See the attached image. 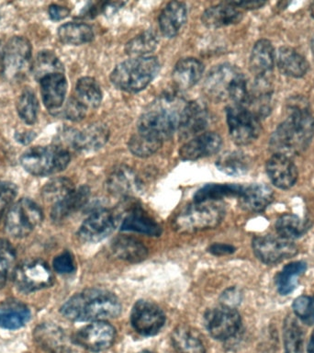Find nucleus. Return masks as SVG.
<instances>
[{
    "instance_id": "obj_1",
    "label": "nucleus",
    "mask_w": 314,
    "mask_h": 353,
    "mask_svg": "<svg viewBox=\"0 0 314 353\" xmlns=\"http://www.w3.org/2000/svg\"><path fill=\"white\" fill-rule=\"evenodd\" d=\"M288 117L277 127L269 141L273 154L291 157L303 153L314 135V118L308 107L293 101L288 108Z\"/></svg>"
},
{
    "instance_id": "obj_2",
    "label": "nucleus",
    "mask_w": 314,
    "mask_h": 353,
    "mask_svg": "<svg viewBox=\"0 0 314 353\" xmlns=\"http://www.w3.org/2000/svg\"><path fill=\"white\" fill-rule=\"evenodd\" d=\"M120 300L106 290L87 289L74 294L61 307V313L72 321H104L121 314Z\"/></svg>"
},
{
    "instance_id": "obj_3",
    "label": "nucleus",
    "mask_w": 314,
    "mask_h": 353,
    "mask_svg": "<svg viewBox=\"0 0 314 353\" xmlns=\"http://www.w3.org/2000/svg\"><path fill=\"white\" fill-rule=\"evenodd\" d=\"M185 105H182L180 98L175 94L160 97L140 116L138 132L162 143L169 139L178 129Z\"/></svg>"
},
{
    "instance_id": "obj_4",
    "label": "nucleus",
    "mask_w": 314,
    "mask_h": 353,
    "mask_svg": "<svg viewBox=\"0 0 314 353\" xmlns=\"http://www.w3.org/2000/svg\"><path fill=\"white\" fill-rule=\"evenodd\" d=\"M206 92L218 99H231L247 107L250 98L247 77L236 66L223 63L212 68L204 84Z\"/></svg>"
},
{
    "instance_id": "obj_5",
    "label": "nucleus",
    "mask_w": 314,
    "mask_h": 353,
    "mask_svg": "<svg viewBox=\"0 0 314 353\" xmlns=\"http://www.w3.org/2000/svg\"><path fill=\"white\" fill-rule=\"evenodd\" d=\"M159 70L156 57H134L118 63L110 74V81L118 90L136 93L145 90L156 79Z\"/></svg>"
},
{
    "instance_id": "obj_6",
    "label": "nucleus",
    "mask_w": 314,
    "mask_h": 353,
    "mask_svg": "<svg viewBox=\"0 0 314 353\" xmlns=\"http://www.w3.org/2000/svg\"><path fill=\"white\" fill-rule=\"evenodd\" d=\"M225 207L220 201L195 203L179 212L173 221L178 233L192 234L217 228L225 216Z\"/></svg>"
},
{
    "instance_id": "obj_7",
    "label": "nucleus",
    "mask_w": 314,
    "mask_h": 353,
    "mask_svg": "<svg viewBox=\"0 0 314 353\" xmlns=\"http://www.w3.org/2000/svg\"><path fill=\"white\" fill-rule=\"evenodd\" d=\"M70 160V154L63 146H34L24 152L21 164L32 175L45 176L65 170Z\"/></svg>"
},
{
    "instance_id": "obj_8",
    "label": "nucleus",
    "mask_w": 314,
    "mask_h": 353,
    "mask_svg": "<svg viewBox=\"0 0 314 353\" xmlns=\"http://www.w3.org/2000/svg\"><path fill=\"white\" fill-rule=\"evenodd\" d=\"M43 220V210L35 201L21 199L8 210L5 221L6 231L11 236L21 239L29 236Z\"/></svg>"
},
{
    "instance_id": "obj_9",
    "label": "nucleus",
    "mask_w": 314,
    "mask_h": 353,
    "mask_svg": "<svg viewBox=\"0 0 314 353\" xmlns=\"http://www.w3.org/2000/svg\"><path fill=\"white\" fill-rule=\"evenodd\" d=\"M32 44L27 38L14 36L3 49L2 74L6 79L16 81L22 79L32 63Z\"/></svg>"
},
{
    "instance_id": "obj_10",
    "label": "nucleus",
    "mask_w": 314,
    "mask_h": 353,
    "mask_svg": "<svg viewBox=\"0 0 314 353\" xmlns=\"http://www.w3.org/2000/svg\"><path fill=\"white\" fill-rule=\"evenodd\" d=\"M226 118L229 134L236 145H250L261 134L262 127L259 118L247 108L231 105L226 109Z\"/></svg>"
},
{
    "instance_id": "obj_11",
    "label": "nucleus",
    "mask_w": 314,
    "mask_h": 353,
    "mask_svg": "<svg viewBox=\"0 0 314 353\" xmlns=\"http://www.w3.org/2000/svg\"><path fill=\"white\" fill-rule=\"evenodd\" d=\"M14 283L19 291L28 294L52 286L54 275L45 261L32 259L16 268Z\"/></svg>"
},
{
    "instance_id": "obj_12",
    "label": "nucleus",
    "mask_w": 314,
    "mask_h": 353,
    "mask_svg": "<svg viewBox=\"0 0 314 353\" xmlns=\"http://www.w3.org/2000/svg\"><path fill=\"white\" fill-rule=\"evenodd\" d=\"M207 330L218 341H228L238 334L242 319L236 308L220 305L211 309L205 314Z\"/></svg>"
},
{
    "instance_id": "obj_13",
    "label": "nucleus",
    "mask_w": 314,
    "mask_h": 353,
    "mask_svg": "<svg viewBox=\"0 0 314 353\" xmlns=\"http://www.w3.org/2000/svg\"><path fill=\"white\" fill-rule=\"evenodd\" d=\"M252 247L256 258L266 264L278 263L297 253V248L291 240L270 234L255 237Z\"/></svg>"
},
{
    "instance_id": "obj_14",
    "label": "nucleus",
    "mask_w": 314,
    "mask_h": 353,
    "mask_svg": "<svg viewBox=\"0 0 314 353\" xmlns=\"http://www.w3.org/2000/svg\"><path fill=\"white\" fill-rule=\"evenodd\" d=\"M115 328L109 323L95 321L77 331L74 336V343L93 352H103L114 343Z\"/></svg>"
},
{
    "instance_id": "obj_15",
    "label": "nucleus",
    "mask_w": 314,
    "mask_h": 353,
    "mask_svg": "<svg viewBox=\"0 0 314 353\" xmlns=\"http://www.w3.org/2000/svg\"><path fill=\"white\" fill-rule=\"evenodd\" d=\"M131 322L132 327L140 335L154 336L164 327L165 316L156 303L140 300L132 307Z\"/></svg>"
},
{
    "instance_id": "obj_16",
    "label": "nucleus",
    "mask_w": 314,
    "mask_h": 353,
    "mask_svg": "<svg viewBox=\"0 0 314 353\" xmlns=\"http://www.w3.org/2000/svg\"><path fill=\"white\" fill-rule=\"evenodd\" d=\"M110 132L105 123L90 124L82 131L65 132L66 142L74 149L84 153L98 151L109 141Z\"/></svg>"
},
{
    "instance_id": "obj_17",
    "label": "nucleus",
    "mask_w": 314,
    "mask_h": 353,
    "mask_svg": "<svg viewBox=\"0 0 314 353\" xmlns=\"http://www.w3.org/2000/svg\"><path fill=\"white\" fill-rule=\"evenodd\" d=\"M117 225V217L110 210L94 212L84 221L78 230L82 241L96 243L109 236Z\"/></svg>"
},
{
    "instance_id": "obj_18",
    "label": "nucleus",
    "mask_w": 314,
    "mask_h": 353,
    "mask_svg": "<svg viewBox=\"0 0 314 353\" xmlns=\"http://www.w3.org/2000/svg\"><path fill=\"white\" fill-rule=\"evenodd\" d=\"M209 123V110L202 101H193L185 105L178 121V134L181 139H189L201 134Z\"/></svg>"
},
{
    "instance_id": "obj_19",
    "label": "nucleus",
    "mask_w": 314,
    "mask_h": 353,
    "mask_svg": "<svg viewBox=\"0 0 314 353\" xmlns=\"http://www.w3.org/2000/svg\"><path fill=\"white\" fill-rule=\"evenodd\" d=\"M107 189L116 197L128 198L136 196L142 189L139 176L128 165H118L112 171L106 181Z\"/></svg>"
},
{
    "instance_id": "obj_20",
    "label": "nucleus",
    "mask_w": 314,
    "mask_h": 353,
    "mask_svg": "<svg viewBox=\"0 0 314 353\" xmlns=\"http://www.w3.org/2000/svg\"><path fill=\"white\" fill-rule=\"evenodd\" d=\"M222 137L216 132H204L185 143L178 152L185 161H194L218 153L222 148Z\"/></svg>"
},
{
    "instance_id": "obj_21",
    "label": "nucleus",
    "mask_w": 314,
    "mask_h": 353,
    "mask_svg": "<svg viewBox=\"0 0 314 353\" xmlns=\"http://www.w3.org/2000/svg\"><path fill=\"white\" fill-rule=\"evenodd\" d=\"M266 172L270 181L281 190H289L297 182V168L291 157L273 154L266 162Z\"/></svg>"
},
{
    "instance_id": "obj_22",
    "label": "nucleus",
    "mask_w": 314,
    "mask_h": 353,
    "mask_svg": "<svg viewBox=\"0 0 314 353\" xmlns=\"http://www.w3.org/2000/svg\"><path fill=\"white\" fill-rule=\"evenodd\" d=\"M275 62V52L271 41L261 39L256 41L251 52L250 70L255 79H271Z\"/></svg>"
},
{
    "instance_id": "obj_23",
    "label": "nucleus",
    "mask_w": 314,
    "mask_h": 353,
    "mask_svg": "<svg viewBox=\"0 0 314 353\" xmlns=\"http://www.w3.org/2000/svg\"><path fill=\"white\" fill-rule=\"evenodd\" d=\"M33 338L41 349L49 353H65L68 350V339L65 331L52 323H43L35 327Z\"/></svg>"
},
{
    "instance_id": "obj_24",
    "label": "nucleus",
    "mask_w": 314,
    "mask_h": 353,
    "mask_svg": "<svg viewBox=\"0 0 314 353\" xmlns=\"http://www.w3.org/2000/svg\"><path fill=\"white\" fill-rule=\"evenodd\" d=\"M44 105L50 110H56L65 101L67 81L63 74H49L40 81Z\"/></svg>"
},
{
    "instance_id": "obj_25",
    "label": "nucleus",
    "mask_w": 314,
    "mask_h": 353,
    "mask_svg": "<svg viewBox=\"0 0 314 353\" xmlns=\"http://www.w3.org/2000/svg\"><path fill=\"white\" fill-rule=\"evenodd\" d=\"M187 19V5L180 1L168 3L159 16V26L163 34L173 38L178 34Z\"/></svg>"
},
{
    "instance_id": "obj_26",
    "label": "nucleus",
    "mask_w": 314,
    "mask_h": 353,
    "mask_svg": "<svg viewBox=\"0 0 314 353\" xmlns=\"http://www.w3.org/2000/svg\"><path fill=\"white\" fill-rule=\"evenodd\" d=\"M242 19L241 11L229 2L209 8L201 16L204 26L213 30L239 23Z\"/></svg>"
},
{
    "instance_id": "obj_27",
    "label": "nucleus",
    "mask_w": 314,
    "mask_h": 353,
    "mask_svg": "<svg viewBox=\"0 0 314 353\" xmlns=\"http://www.w3.org/2000/svg\"><path fill=\"white\" fill-rule=\"evenodd\" d=\"M275 63L281 74L294 79L304 77L310 68V63L305 57L296 50L288 46H282L278 49L275 54Z\"/></svg>"
},
{
    "instance_id": "obj_28",
    "label": "nucleus",
    "mask_w": 314,
    "mask_h": 353,
    "mask_svg": "<svg viewBox=\"0 0 314 353\" xmlns=\"http://www.w3.org/2000/svg\"><path fill=\"white\" fill-rule=\"evenodd\" d=\"M90 196V189L87 186H81L74 189L70 194L63 198L59 203H55L51 212V218L54 223H61L69 216L78 212L87 204Z\"/></svg>"
},
{
    "instance_id": "obj_29",
    "label": "nucleus",
    "mask_w": 314,
    "mask_h": 353,
    "mask_svg": "<svg viewBox=\"0 0 314 353\" xmlns=\"http://www.w3.org/2000/svg\"><path fill=\"white\" fill-rule=\"evenodd\" d=\"M239 199L242 208L248 212H260L272 203L274 192L267 185L251 184L244 187Z\"/></svg>"
},
{
    "instance_id": "obj_30",
    "label": "nucleus",
    "mask_w": 314,
    "mask_h": 353,
    "mask_svg": "<svg viewBox=\"0 0 314 353\" xmlns=\"http://www.w3.org/2000/svg\"><path fill=\"white\" fill-rule=\"evenodd\" d=\"M204 72L203 63L196 58H184L176 63L174 68L172 77L176 87L187 90L194 87Z\"/></svg>"
},
{
    "instance_id": "obj_31",
    "label": "nucleus",
    "mask_w": 314,
    "mask_h": 353,
    "mask_svg": "<svg viewBox=\"0 0 314 353\" xmlns=\"http://www.w3.org/2000/svg\"><path fill=\"white\" fill-rule=\"evenodd\" d=\"M112 253L121 261L137 263L145 261L148 248L140 240L129 236H118L112 243Z\"/></svg>"
},
{
    "instance_id": "obj_32",
    "label": "nucleus",
    "mask_w": 314,
    "mask_h": 353,
    "mask_svg": "<svg viewBox=\"0 0 314 353\" xmlns=\"http://www.w3.org/2000/svg\"><path fill=\"white\" fill-rule=\"evenodd\" d=\"M30 319V309L19 301H6L0 306V327L5 330H18Z\"/></svg>"
},
{
    "instance_id": "obj_33",
    "label": "nucleus",
    "mask_w": 314,
    "mask_h": 353,
    "mask_svg": "<svg viewBox=\"0 0 314 353\" xmlns=\"http://www.w3.org/2000/svg\"><path fill=\"white\" fill-rule=\"evenodd\" d=\"M171 341L178 353H206L205 347L197 331L187 325L175 328Z\"/></svg>"
},
{
    "instance_id": "obj_34",
    "label": "nucleus",
    "mask_w": 314,
    "mask_h": 353,
    "mask_svg": "<svg viewBox=\"0 0 314 353\" xmlns=\"http://www.w3.org/2000/svg\"><path fill=\"white\" fill-rule=\"evenodd\" d=\"M121 229L123 231L137 232L150 236H159L162 234V228L158 223L140 209H134L129 212L121 223Z\"/></svg>"
},
{
    "instance_id": "obj_35",
    "label": "nucleus",
    "mask_w": 314,
    "mask_h": 353,
    "mask_svg": "<svg viewBox=\"0 0 314 353\" xmlns=\"http://www.w3.org/2000/svg\"><path fill=\"white\" fill-rule=\"evenodd\" d=\"M244 186L237 184H208L194 195L195 203L219 201L225 197H240Z\"/></svg>"
},
{
    "instance_id": "obj_36",
    "label": "nucleus",
    "mask_w": 314,
    "mask_h": 353,
    "mask_svg": "<svg viewBox=\"0 0 314 353\" xmlns=\"http://www.w3.org/2000/svg\"><path fill=\"white\" fill-rule=\"evenodd\" d=\"M58 37L63 43L69 46H81L90 43L94 38V32L90 25L69 22L62 25L58 30Z\"/></svg>"
},
{
    "instance_id": "obj_37",
    "label": "nucleus",
    "mask_w": 314,
    "mask_h": 353,
    "mask_svg": "<svg viewBox=\"0 0 314 353\" xmlns=\"http://www.w3.org/2000/svg\"><path fill=\"white\" fill-rule=\"evenodd\" d=\"M32 71L34 79L41 81L43 77L52 74H63L65 68L57 55L49 50L41 51L32 63Z\"/></svg>"
},
{
    "instance_id": "obj_38",
    "label": "nucleus",
    "mask_w": 314,
    "mask_h": 353,
    "mask_svg": "<svg viewBox=\"0 0 314 353\" xmlns=\"http://www.w3.org/2000/svg\"><path fill=\"white\" fill-rule=\"evenodd\" d=\"M217 168L227 175L239 176L244 175L250 168V159L240 151L226 152L217 159Z\"/></svg>"
},
{
    "instance_id": "obj_39",
    "label": "nucleus",
    "mask_w": 314,
    "mask_h": 353,
    "mask_svg": "<svg viewBox=\"0 0 314 353\" xmlns=\"http://www.w3.org/2000/svg\"><path fill=\"white\" fill-rule=\"evenodd\" d=\"M307 270V264L303 261L291 262L286 265L277 275L275 284L281 295L291 294L297 287V279Z\"/></svg>"
},
{
    "instance_id": "obj_40",
    "label": "nucleus",
    "mask_w": 314,
    "mask_h": 353,
    "mask_svg": "<svg viewBox=\"0 0 314 353\" xmlns=\"http://www.w3.org/2000/svg\"><path fill=\"white\" fill-rule=\"evenodd\" d=\"M158 43V36L154 30H145L127 43L125 52L131 57H143L154 52Z\"/></svg>"
},
{
    "instance_id": "obj_41",
    "label": "nucleus",
    "mask_w": 314,
    "mask_h": 353,
    "mask_svg": "<svg viewBox=\"0 0 314 353\" xmlns=\"http://www.w3.org/2000/svg\"><path fill=\"white\" fill-rule=\"evenodd\" d=\"M283 338L285 353H303L304 334L295 317L286 316L284 322Z\"/></svg>"
},
{
    "instance_id": "obj_42",
    "label": "nucleus",
    "mask_w": 314,
    "mask_h": 353,
    "mask_svg": "<svg viewBox=\"0 0 314 353\" xmlns=\"http://www.w3.org/2000/svg\"><path fill=\"white\" fill-rule=\"evenodd\" d=\"M76 91L78 99L87 107L96 108L102 101V91L95 79L85 77L76 83Z\"/></svg>"
},
{
    "instance_id": "obj_43",
    "label": "nucleus",
    "mask_w": 314,
    "mask_h": 353,
    "mask_svg": "<svg viewBox=\"0 0 314 353\" xmlns=\"http://www.w3.org/2000/svg\"><path fill=\"white\" fill-rule=\"evenodd\" d=\"M74 190L73 181L65 176L52 179L44 185L41 197L46 203H57Z\"/></svg>"
},
{
    "instance_id": "obj_44",
    "label": "nucleus",
    "mask_w": 314,
    "mask_h": 353,
    "mask_svg": "<svg viewBox=\"0 0 314 353\" xmlns=\"http://www.w3.org/2000/svg\"><path fill=\"white\" fill-rule=\"evenodd\" d=\"M278 234L283 239L293 240L302 236L307 231V225L297 215L286 214L281 215L275 223Z\"/></svg>"
},
{
    "instance_id": "obj_45",
    "label": "nucleus",
    "mask_w": 314,
    "mask_h": 353,
    "mask_svg": "<svg viewBox=\"0 0 314 353\" xmlns=\"http://www.w3.org/2000/svg\"><path fill=\"white\" fill-rule=\"evenodd\" d=\"M38 99L30 88L22 91L17 102V110L21 120L27 124L35 123L38 115Z\"/></svg>"
},
{
    "instance_id": "obj_46",
    "label": "nucleus",
    "mask_w": 314,
    "mask_h": 353,
    "mask_svg": "<svg viewBox=\"0 0 314 353\" xmlns=\"http://www.w3.org/2000/svg\"><path fill=\"white\" fill-rule=\"evenodd\" d=\"M162 142L146 137V135L137 132L131 137L128 143V148L134 156L139 157H148L156 153L161 148Z\"/></svg>"
},
{
    "instance_id": "obj_47",
    "label": "nucleus",
    "mask_w": 314,
    "mask_h": 353,
    "mask_svg": "<svg viewBox=\"0 0 314 353\" xmlns=\"http://www.w3.org/2000/svg\"><path fill=\"white\" fill-rule=\"evenodd\" d=\"M15 250L8 240L0 239V289L7 283L15 263Z\"/></svg>"
},
{
    "instance_id": "obj_48",
    "label": "nucleus",
    "mask_w": 314,
    "mask_h": 353,
    "mask_svg": "<svg viewBox=\"0 0 314 353\" xmlns=\"http://www.w3.org/2000/svg\"><path fill=\"white\" fill-rule=\"evenodd\" d=\"M294 314L303 323L307 325L314 324V297L302 295L295 299L293 305Z\"/></svg>"
},
{
    "instance_id": "obj_49",
    "label": "nucleus",
    "mask_w": 314,
    "mask_h": 353,
    "mask_svg": "<svg viewBox=\"0 0 314 353\" xmlns=\"http://www.w3.org/2000/svg\"><path fill=\"white\" fill-rule=\"evenodd\" d=\"M87 107L78 99L71 98L63 108V117L69 121H79L87 115Z\"/></svg>"
},
{
    "instance_id": "obj_50",
    "label": "nucleus",
    "mask_w": 314,
    "mask_h": 353,
    "mask_svg": "<svg viewBox=\"0 0 314 353\" xmlns=\"http://www.w3.org/2000/svg\"><path fill=\"white\" fill-rule=\"evenodd\" d=\"M18 189L12 182L0 181V220L15 199Z\"/></svg>"
},
{
    "instance_id": "obj_51",
    "label": "nucleus",
    "mask_w": 314,
    "mask_h": 353,
    "mask_svg": "<svg viewBox=\"0 0 314 353\" xmlns=\"http://www.w3.org/2000/svg\"><path fill=\"white\" fill-rule=\"evenodd\" d=\"M52 265H54V270L57 272L62 273V274H67V273L73 272L76 270L73 256L68 251H65V252L55 256Z\"/></svg>"
},
{
    "instance_id": "obj_52",
    "label": "nucleus",
    "mask_w": 314,
    "mask_h": 353,
    "mask_svg": "<svg viewBox=\"0 0 314 353\" xmlns=\"http://www.w3.org/2000/svg\"><path fill=\"white\" fill-rule=\"evenodd\" d=\"M220 303L227 307L236 308L242 301V292L236 287H230L222 292L220 298Z\"/></svg>"
},
{
    "instance_id": "obj_53",
    "label": "nucleus",
    "mask_w": 314,
    "mask_h": 353,
    "mask_svg": "<svg viewBox=\"0 0 314 353\" xmlns=\"http://www.w3.org/2000/svg\"><path fill=\"white\" fill-rule=\"evenodd\" d=\"M48 12L50 18L52 21H57L65 19L70 14V10L67 8L63 7V6L54 4L50 6Z\"/></svg>"
},
{
    "instance_id": "obj_54",
    "label": "nucleus",
    "mask_w": 314,
    "mask_h": 353,
    "mask_svg": "<svg viewBox=\"0 0 314 353\" xmlns=\"http://www.w3.org/2000/svg\"><path fill=\"white\" fill-rule=\"evenodd\" d=\"M209 251L214 256H225L233 254L236 248L231 245L222 244V243H214L209 248Z\"/></svg>"
},
{
    "instance_id": "obj_55",
    "label": "nucleus",
    "mask_w": 314,
    "mask_h": 353,
    "mask_svg": "<svg viewBox=\"0 0 314 353\" xmlns=\"http://www.w3.org/2000/svg\"><path fill=\"white\" fill-rule=\"evenodd\" d=\"M233 7L237 8H244V10H256L260 8L266 4V2L259 1V0H240V1L229 2Z\"/></svg>"
},
{
    "instance_id": "obj_56",
    "label": "nucleus",
    "mask_w": 314,
    "mask_h": 353,
    "mask_svg": "<svg viewBox=\"0 0 314 353\" xmlns=\"http://www.w3.org/2000/svg\"><path fill=\"white\" fill-rule=\"evenodd\" d=\"M125 4L124 2H107L102 5V11L106 15H113Z\"/></svg>"
},
{
    "instance_id": "obj_57",
    "label": "nucleus",
    "mask_w": 314,
    "mask_h": 353,
    "mask_svg": "<svg viewBox=\"0 0 314 353\" xmlns=\"http://www.w3.org/2000/svg\"><path fill=\"white\" fill-rule=\"evenodd\" d=\"M35 137V132L32 131L17 132L15 135L16 140L21 143H23V145H28V143L32 142Z\"/></svg>"
},
{
    "instance_id": "obj_58",
    "label": "nucleus",
    "mask_w": 314,
    "mask_h": 353,
    "mask_svg": "<svg viewBox=\"0 0 314 353\" xmlns=\"http://www.w3.org/2000/svg\"><path fill=\"white\" fill-rule=\"evenodd\" d=\"M308 353H314V330L311 334L310 341H308Z\"/></svg>"
},
{
    "instance_id": "obj_59",
    "label": "nucleus",
    "mask_w": 314,
    "mask_h": 353,
    "mask_svg": "<svg viewBox=\"0 0 314 353\" xmlns=\"http://www.w3.org/2000/svg\"><path fill=\"white\" fill-rule=\"evenodd\" d=\"M310 12L311 17H313V18L314 19V2L313 3V4L311 5Z\"/></svg>"
},
{
    "instance_id": "obj_60",
    "label": "nucleus",
    "mask_w": 314,
    "mask_h": 353,
    "mask_svg": "<svg viewBox=\"0 0 314 353\" xmlns=\"http://www.w3.org/2000/svg\"><path fill=\"white\" fill-rule=\"evenodd\" d=\"M3 48L1 41H0V60L2 59Z\"/></svg>"
},
{
    "instance_id": "obj_61",
    "label": "nucleus",
    "mask_w": 314,
    "mask_h": 353,
    "mask_svg": "<svg viewBox=\"0 0 314 353\" xmlns=\"http://www.w3.org/2000/svg\"><path fill=\"white\" fill-rule=\"evenodd\" d=\"M311 50H313V55H314V37L313 38V41H311Z\"/></svg>"
},
{
    "instance_id": "obj_62",
    "label": "nucleus",
    "mask_w": 314,
    "mask_h": 353,
    "mask_svg": "<svg viewBox=\"0 0 314 353\" xmlns=\"http://www.w3.org/2000/svg\"><path fill=\"white\" fill-rule=\"evenodd\" d=\"M138 353H154V352H149V350H143V352H138Z\"/></svg>"
}]
</instances>
